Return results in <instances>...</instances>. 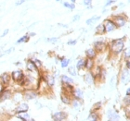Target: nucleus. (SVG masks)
<instances>
[{
	"label": "nucleus",
	"mask_w": 130,
	"mask_h": 121,
	"mask_svg": "<svg viewBox=\"0 0 130 121\" xmlns=\"http://www.w3.org/2000/svg\"><path fill=\"white\" fill-rule=\"evenodd\" d=\"M125 49V38H117L113 39L109 43V50L110 55L111 56H118Z\"/></svg>",
	"instance_id": "f257e3e1"
},
{
	"label": "nucleus",
	"mask_w": 130,
	"mask_h": 121,
	"mask_svg": "<svg viewBox=\"0 0 130 121\" xmlns=\"http://www.w3.org/2000/svg\"><path fill=\"white\" fill-rule=\"evenodd\" d=\"M22 91L23 101H25V102H30L32 100H35L40 95L38 90L35 88H27V89H23Z\"/></svg>",
	"instance_id": "f03ea898"
},
{
	"label": "nucleus",
	"mask_w": 130,
	"mask_h": 121,
	"mask_svg": "<svg viewBox=\"0 0 130 121\" xmlns=\"http://www.w3.org/2000/svg\"><path fill=\"white\" fill-rule=\"evenodd\" d=\"M25 69H26V72L27 73L32 74V75L35 76V77H38L41 72V70L35 66V62L32 61L31 57L27 58V60L25 62Z\"/></svg>",
	"instance_id": "7ed1b4c3"
},
{
	"label": "nucleus",
	"mask_w": 130,
	"mask_h": 121,
	"mask_svg": "<svg viewBox=\"0 0 130 121\" xmlns=\"http://www.w3.org/2000/svg\"><path fill=\"white\" fill-rule=\"evenodd\" d=\"M11 75V79H12V81L13 83L17 84L21 82V81L25 78L26 76V73H25L24 70H22V68H18L16 70H13L12 72L10 73Z\"/></svg>",
	"instance_id": "20e7f679"
},
{
	"label": "nucleus",
	"mask_w": 130,
	"mask_h": 121,
	"mask_svg": "<svg viewBox=\"0 0 130 121\" xmlns=\"http://www.w3.org/2000/svg\"><path fill=\"white\" fill-rule=\"evenodd\" d=\"M93 47L96 49L98 54H103L109 50V43L102 40L95 41L93 43Z\"/></svg>",
	"instance_id": "39448f33"
},
{
	"label": "nucleus",
	"mask_w": 130,
	"mask_h": 121,
	"mask_svg": "<svg viewBox=\"0 0 130 121\" xmlns=\"http://www.w3.org/2000/svg\"><path fill=\"white\" fill-rule=\"evenodd\" d=\"M113 22L115 23V25L117 26V28H122L124 27L126 22H127V18L124 14H117V15H112L111 18Z\"/></svg>",
	"instance_id": "423d86ee"
},
{
	"label": "nucleus",
	"mask_w": 130,
	"mask_h": 121,
	"mask_svg": "<svg viewBox=\"0 0 130 121\" xmlns=\"http://www.w3.org/2000/svg\"><path fill=\"white\" fill-rule=\"evenodd\" d=\"M0 82L6 87H10L12 84H13V81H12V79H11L10 73L8 72H4L0 75Z\"/></svg>",
	"instance_id": "0eeeda50"
},
{
	"label": "nucleus",
	"mask_w": 130,
	"mask_h": 121,
	"mask_svg": "<svg viewBox=\"0 0 130 121\" xmlns=\"http://www.w3.org/2000/svg\"><path fill=\"white\" fill-rule=\"evenodd\" d=\"M13 92H14V91L10 89V87L6 88L2 92H0V103H3V102H5V101L12 99Z\"/></svg>",
	"instance_id": "6e6552de"
},
{
	"label": "nucleus",
	"mask_w": 130,
	"mask_h": 121,
	"mask_svg": "<svg viewBox=\"0 0 130 121\" xmlns=\"http://www.w3.org/2000/svg\"><path fill=\"white\" fill-rule=\"evenodd\" d=\"M103 25L105 27L106 33H110V32H112L117 29V26L115 25V23L113 22V20L111 19H106L103 20Z\"/></svg>",
	"instance_id": "1a4fd4ad"
},
{
	"label": "nucleus",
	"mask_w": 130,
	"mask_h": 121,
	"mask_svg": "<svg viewBox=\"0 0 130 121\" xmlns=\"http://www.w3.org/2000/svg\"><path fill=\"white\" fill-rule=\"evenodd\" d=\"M29 109H30V106L27 104V102H25V101L24 102H20L14 109V115L23 113V112H28Z\"/></svg>",
	"instance_id": "9d476101"
},
{
	"label": "nucleus",
	"mask_w": 130,
	"mask_h": 121,
	"mask_svg": "<svg viewBox=\"0 0 130 121\" xmlns=\"http://www.w3.org/2000/svg\"><path fill=\"white\" fill-rule=\"evenodd\" d=\"M68 118V114L65 111H57L52 114L51 119L54 121H63Z\"/></svg>",
	"instance_id": "9b49d317"
},
{
	"label": "nucleus",
	"mask_w": 130,
	"mask_h": 121,
	"mask_svg": "<svg viewBox=\"0 0 130 121\" xmlns=\"http://www.w3.org/2000/svg\"><path fill=\"white\" fill-rule=\"evenodd\" d=\"M83 80L87 85H94V84L97 83L95 77H94V75H93V73L91 71H87L85 73L84 76H83Z\"/></svg>",
	"instance_id": "f8f14e48"
},
{
	"label": "nucleus",
	"mask_w": 130,
	"mask_h": 121,
	"mask_svg": "<svg viewBox=\"0 0 130 121\" xmlns=\"http://www.w3.org/2000/svg\"><path fill=\"white\" fill-rule=\"evenodd\" d=\"M44 77H45V81H46L49 88L52 89L55 86V83H56V77H55V75H53L52 73L49 72H44Z\"/></svg>",
	"instance_id": "ddd939ff"
},
{
	"label": "nucleus",
	"mask_w": 130,
	"mask_h": 121,
	"mask_svg": "<svg viewBox=\"0 0 130 121\" xmlns=\"http://www.w3.org/2000/svg\"><path fill=\"white\" fill-rule=\"evenodd\" d=\"M120 81L122 82L123 84H127L130 81V73L129 70L125 67L123 68L122 71H121V74H120Z\"/></svg>",
	"instance_id": "4468645a"
},
{
	"label": "nucleus",
	"mask_w": 130,
	"mask_h": 121,
	"mask_svg": "<svg viewBox=\"0 0 130 121\" xmlns=\"http://www.w3.org/2000/svg\"><path fill=\"white\" fill-rule=\"evenodd\" d=\"M107 118H108V120L110 121H116V120H120L121 119V116H120V115L118 114V112H117L116 110H114V109H111V108H110V109H108L107 110Z\"/></svg>",
	"instance_id": "2eb2a0df"
},
{
	"label": "nucleus",
	"mask_w": 130,
	"mask_h": 121,
	"mask_svg": "<svg viewBox=\"0 0 130 121\" xmlns=\"http://www.w3.org/2000/svg\"><path fill=\"white\" fill-rule=\"evenodd\" d=\"M98 52L94 47H89V48L86 49L85 51V56L87 58H91V59H96L98 57Z\"/></svg>",
	"instance_id": "dca6fc26"
},
{
	"label": "nucleus",
	"mask_w": 130,
	"mask_h": 121,
	"mask_svg": "<svg viewBox=\"0 0 130 121\" xmlns=\"http://www.w3.org/2000/svg\"><path fill=\"white\" fill-rule=\"evenodd\" d=\"M60 101H61L62 104H64L66 105H71V103H72V100H73V96L72 95L60 91Z\"/></svg>",
	"instance_id": "f3484780"
},
{
	"label": "nucleus",
	"mask_w": 130,
	"mask_h": 121,
	"mask_svg": "<svg viewBox=\"0 0 130 121\" xmlns=\"http://www.w3.org/2000/svg\"><path fill=\"white\" fill-rule=\"evenodd\" d=\"M96 66L95 59H91V58H87L85 57V70L87 71H91Z\"/></svg>",
	"instance_id": "a211bd4d"
},
{
	"label": "nucleus",
	"mask_w": 130,
	"mask_h": 121,
	"mask_svg": "<svg viewBox=\"0 0 130 121\" xmlns=\"http://www.w3.org/2000/svg\"><path fill=\"white\" fill-rule=\"evenodd\" d=\"M74 90V86L73 84L71 83H61V91L62 92H65L67 94H70V95H73V91Z\"/></svg>",
	"instance_id": "6ab92c4d"
},
{
	"label": "nucleus",
	"mask_w": 130,
	"mask_h": 121,
	"mask_svg": "<svg viewBox=\"0 0 130 121\" xmlns=\"http://www.w3.org/2000/svg\"><path fill=\"white\" fill-rule=\"evenodd\" d=\"M87 119V120H89V121H99V120H101V116H100V111L91 110Z\"/></svg>",
	"instance_id": "aec40b11"
},
{
	"label": "nucleus",
	"mask_w": 130,
	"mask_h": 121,
	"mask_svg": "<svg viewBox=\"0 0 130 121\" xmlns=\"http://www.w3.org/2000/svg\"><path fill=\"white\" fill-rule=\"evenodd\" d=\"M72 96H73V98H74V99L83 101V99H84V91L82 89H80V88H74Z\"/></svg>",
	"instance_id": "412c9836"
},
{
	"label": "nucleus",
	"mask_w": 130,
	"mask_h": 121,
	"mask_svg": "<svg viewBox=\"0 0 130 121\" xmlns=\"http://www.w3.org/2000/svg\"><path fill=\"white\" fill-rule=\"evenodd\" d=\"M17 119H19L21 121H31V115L28 112H23V113H20L15 115Z\"/></svg>",
	"instance_id": "4be33fe9"
},
{
	"label": "nucleus",
	"mask_w": 130,
	"mask_h": 121,
	"mask_svg": "<svg viewBox=\"0 0 130 121\" xmlns=\"http://www.w3.org/2000/svg\"><path fill=\"white\" fill-rule=\"evenodd\" d=\"M60 83H71V84L74 83V80L72 77H70V76L66 75V74L60 75Z\"/></svg>",
	"instance_id": "5701e85b"
},
{
	"label": "nucleus",
	"mask_w": 130,
	"mask_h": 121,
	"mask_svg": "<svg viewBox=\"0 0 130 121\" xmlns=\"http://www.w3.org/2000/svg\"><path fill=\"white\" fill-rule=\"evenodd\" d=\"M59 60H60V67L62 68H67L71 63V59H69V58L65 57H59Z\"/></svg>",
	"instance_id": "b1692460"
},
{
	"label": "nucleus",
	"mask_w": 130,
	"mask_h": 121,
	"mask_svg": "<svg viewBox=\"0 0 130 121\" xmlns=\"http://www.w3.org/2000/svg\"><path fill=\"white\" fill-rule=\"evenodd\" d=\"M106 33V30H105V27H104V25L103 23H100V24H98L96 26V29H95V34L96 35H103Z\"/></svg>",
	"instance_id": "393cba45"
},
{
	"label": "nucleus",
	"mask_w": 130,
	"mask_h": 121,
	"mask_svg": "<svg viewBox=\"0 0 130 121\" xmlns=\"http://www.w3.org/2000/svg\"><path fill=\"white\" fill-rule=\"evenodd\" d=\"M100 19V16L95 15V16H93V17H91V18H89L88 19H87V20H86V23H87V25H88V26H92V25L95 24L96 22L99 21Z\"/></svg>",
	"instance_id": "a878e982"
},
{
	"label": "nucleus",
	"mask_w": 130,
	"mask_h": 121,
	"mask_svg": "<svg viewBox=\"0 0 130 121\" xmlns=\"http://www.w3.org/2000/svg\"><path fill=\"white\" fill-rule=\"evenodd\" d=\"M75 67L77 71H82V70L85 69V58L81 57V58H79L76 62V65H75Z\"/></svg>",
	"instance_id": "bb28decb"
},
{
	"label": "nucleus",
	"mask_w": 130,
	"mask_h": 121,
	"mask_svg": "<svg viewBox=\"0 0 130 121\" xmlns=\"http://www.w3.org/2000/svg\"><path fill=\"white\" fill-rule=\"evenodd\" d=\"M31 37L28 35V33L26 34L22 35V37H20L16 42V44H21V43H29V41H30Z\"/></svg>",
	"instance_id": "cd10ccee"
},
{
	"label": "nucleus",
	"mask_w": 130,
	"mask_h": 121,
	"mask_svg": "<svg viewBox=\"0 0 130 121\" xmlns=\"http://www.w3.org/2000/svg\"><path fill=\"white\" fill-rule=\"evenodd\" d=\"M71 105H72V107L74 108V109H79V108L82 106V101L81 100H77V99L73 98L72 103H71Z\"/></svg>",
	"instance_id": "c85d7f7f"
},
{
	"label": "nucleus",
	"mask_w": 130,
	"mask_h": 121,
	"mask_svg": "<svg viewBox=\"0 0 130 121\" xmlns=\"http://www.w3.org/2000/svg\"><path fill=\"white\" fill-rule=\"evenodd\" d=\"M67 71L69 73V75H71L72 77H75L77 75V69H76L75 67H73V66H69L67 67Z\"/></svg>",
	"instance_id": "c756f323"
},
{
	"label": "nucleus",
	"mask_w": 130,
	"mask_h": 121,
	"mask_svg": "<svg viewBox=\"0 0 130 121\" xmlns=\"http://www.w3.org/2000/svg\"><path fill=\"white\" fill-rule=\"evenodd\" d=\"M62 3V5L64 8H68V9H70V10H73L74 8H75V3H73V2H67V1H65V2H61Z\"/></svg>",
	"instance_id": "7c9ffc66"
},
{
	"label": "nucleus",
	"mask_w": 130,
	"mask_h": 121,
	"mask_svg": "<svg viewBox=\"0 0 130 121\" xmlns=\"http://www.w3.org/2000/svg\"><path fill=\"white\" fill-rule=\"evenodd\" d=\"M123 58L124 60H128L130 59V47H127V48H125L123 50Z\"/></svg>",
	"instance_id": "2f4dec72"
},
{
	"label": "nucleus",
	"mask_w": 130,
	"mask_h": 121,
	"mask_svg": "<svg viewBox=\"0 0 130 121\" xmlns=\"http://www.w3.org/2000/svg\"><path fill=\"white\" fill-rule=\"evenodd\" d=\"M31 58L32 59V61L35 62V66H36L40 70H42V68H43V62L41 61L39 58H37V57H31Z\"/></svg>",
	"instance_id": "473e14b6"
},
{
	"label": "nucleus",
	"mask_w": 130,
	"mask_h": 121,
	"mask_svg": "<svg viewBox=\"0 0 130 121\" xmlns=\"http://www.w3.org/2000/svg\"><path fill=\"white\" fill-rule=\"evenodd\" d=\"M123 105H124V107H128L130 106V95H126L125 94V96L123 98Z\"/></svg>",
	"instance_id": "72a5a7b5"
},
{
	"label": "nucleus",
	"mask_w": 130,
	"mask_h": 121,
	"mask_svg": "<svg viewBox=\"0 0 130 121\" xmlns=\"http://www.w3.org/2000/svg\"><path fill=\"white\" fill-rule=\"evenodd\" d=\"M101 108H102V102L99 101V102H97V103L94 104V105H93V107H92V110L100 111Z\"/></svg>",
	"instance_id": "f704fd0d"
},
{
	"label": "nucleus",
	"mask_w": 130,
	"mask_h": 121,
	"mask_svg": "<svg viewBox=\"0 0 130 121\" xmlns=\"http://www.w3.org/2000/svg\"><path fill=\"white\" fill-rule=\"evenodd\" d=\"M46 43H52V44H56V43L59 42V39L57 37H50V38H46Z\"/></svg>",
	"instance_id": "c9c22d12"
},
{
	"label": "nucleus",
	"mask_w": 130,
	"mask_h": 121,
	"mask_svg": "<svg viewBox=\"0 0 130 121\" xmlns=\"http://www.w3.org/2000/svg\"><path fill=\"white\" fill-rule=\"evenodd\" d=\"M76 43H77V40H76V39H72V40H69L67 42V45L74 46Z\"/></svg>",
	"instance_id": "e433bc0d"
},
{
	"label": "nucleus",
	"mask_w": 130,
	"mask_h": 121,
	"mask_svg": "<svg viewBox=\"0 0 130 121\" xmlns=\"http://www.w3.org/2000/svg\"><path fill=\"white\" fill-rule=\"evenodd\" d=\"M80 19H81V15H80V14H75V15L73 17V22L78 21Z\"/></svg>",
	"instance_id": "4c0bfd02"
},
{
	"label": "nucleus",
	"mask_w": 130,
	"mask_h": 121,
	"mask_svg": "<svg viewBox=\"0 0 130 121\" xmlns=\"http://www.w3.org/2000/svg\"><path fill=\"white\" fill-rule=\"evenodd\" d=\"M114 2H115V0H106L105 5H104V8H107V7H109V6L112 5Z\"/></svg>",
	"instance_id": "58836bf2"
},
{
	"label": "nucleus",
	"mask_w": 130,
	"mask_h": 121,
	"mask_svg": "<svg viewBox=\"0 0 130 121\" xmlns=\"http://www.w3.org/2000/svg\"><path fill=\"white\" fill-rule=\"evenodd\" d=\"M26 2V0H16L15 1V6H21V5H23L24 3Z\"/></svg>",
	"instance_id": "ea45409f"
},
{
	"label": "nucleus",
	"mask_w": 130,
	"mask_h": 121,
	"mask_svg": "<svg viewBox=\"0 0 130 121\" xmlns=\"http://www.w3.org/2000/svg\"><path fill=\"white\" fill-rule=\"evenodd\" d=\"M92 1L93 0H83V5L86 6V7L92 5Z\"/></svg>",
	"instance_id": "a19ab883"
},
{
	"label": "nucleus",
	"mask_w": 130,
	"mask_h": 121,
	"mask_svg": "<svg viewBox=\"0 0 130 121\" xmlns=\"http://www.w3.org/2000/svg\"><path fill=\"white\" fill-rule=\"evenodd\" d=\"M8 32H9V30H8V29H5V30L3 31L2 33H1V35H0V38H3V37H5V36H7V35L8 34Z\"/></svg>",
	"instance_id": "79ce46f5"
},
{
	"label": "nucleus",
	"mask_w": 130,
	"mask_h": 121,
	"mask_svg": "<svg viewBox=\"0 0 130 121\" xmlns=\"http://www.w3.org/2000/svg\"><path fill=\"white\" fill-rule=\"evenodd\" d=\"M125 67L130 71V60H125Z\"/></svg>",
	"instance_id": "37998d69"
},
{
	"label": "nucleus",
	"mask_w": 130,
	"mask_h": 121,
	"mask_svg": "<svg viewBox=\"0 0 130 121\" xmlns=\"http://www.w3.org/2000/svg\"><path fill=\"white\" fill-rule=\"evenodd\" d=\"M28 33V35L30 36L31 38L32 37H35V36H36V32H27Z\"/></svg>",
	"instance_id": "c03bdc74"
},
{
	"label": "nucleus",
	"mask_w": 130,
	"mask_h": 121,
	"mask_svg": "<svg viewBox=\"0 0 130 121\" xmlns=\"http://www.w3.org/2000/svg\"><path fill=\"white\" fill-rule=\"evenodd\" d=\"M14 65L16 66V67H22V63L21 61H17L14 63Z\"/></svg>",
	"instance_id": "a18cd8bd"
},
{
	"label": "nucleus",
	"mask_w": 130,
	"mask_h": 121,
	"mask_svg": "<svg viewBox=\"0 0 130 121\" xmlns=\"http://www.w3.org/2000/svg\"><path fill=\"white\" fill-rule=\"evenodd\" d=\"M35 106H37V109H41V108H42V106H43V105H41L39 102H37V101L35 103Z\"/></svg>",
	"instance_id": "49530a36"
},
{
	"label": "nucleus",
	"mask_w": 130,
	"mask_h": 121,
	"mask_svg": "<svg viewBox=\"0 0 130 121\" xmlns=\"http://www.w3.org/2000/svg\"><path fill=\"white\" fill-rule=\"evenodd\" d=\"M5 89H6V87L4 86V85H3V84L1 83V82H0V92H2V91H4Z\"/></svg>",
	"instance_id": "de8ad7c7"
},
{
	"label": "nucleus",
	"mask_w": 130,
	"mask_h": 121,
	"mask_svg": "<svg viewBox=\"0 0 130 121\" xmlns=\"http://www.w3.org/2000/svg\"><path fill=\"white\" fill-rule=\"evenodd\" d=\"M125 94H126V95H130V87L126 89V91H125Z\"/></svg>",
	"instance_id": "09e8293b"
},
{
	"label": "nucleus",
	"mask_w": 130,
	"mask_h": 121,
	"mask_svg": "<svg viewBox=\"0 0 130 121\" xmlns=\"http://www.w3.org/2000/svg\"><path fill=\"white\" fill-rule=\"evenodd\" d=\"M59 26H61L62 28H68V25L67 24L65 25V24H62V23H59Z\"/></svg>",
	"instance_id": "8fccbe9b"
},
{
	"label": "nucleus",
	"mask_w": 130,
	"mask_h": 121,
	"mask_svg": "<svg viewBox=\"0 0 130 121\" xmlns=\"http://www.w3.org/2000/svg\"><path fill=\"white\" fill-rule=\"evenodd\" d=\"M87 9H91V8H93V6L92 5H90V6H87Z\"/></svg>",
	"instance_id": "3c124183"
},
{
	"label": "nucleus",
	"mask_w": 130,
	"mask_h": 121,
	"mask_svg": "<svg viewBox=\"0 0 130 121\" xmlns=\"http://www.w3.org/2000/svg\"><path fill=\"white\" fill-rule=\"evenodd\" d=\"M77 0H71V2H73V3H75Z\"/></svg>",
	"instance_id": "603ef678"
},
{
	"label": "nucleus",
	"mask_w": 130,
	"mask_h": 121,
	"mask_svg": "<svg viewBox=\"0 0 130 121\" xmlns=\"http://www.w3.org/2000/svg\"><path fill=\"white\" fill-rule=\"evenodd\" d=\"M56 1H57V2H62L61 0H56Z\"/></svg>",
	"instance_id": "864d4df0"
},
{
	"label": "nucleus",
	"mask_w": 130,
	"mask_h": 121,
	"mask_svg": "<svg viewBox=\"0 0 130 121\" xmlns=\"http://www.w3.org/2000/svg\"><path fill=\"white\" fill-rule=\"evenodd\" d=\"M26 1H34V0H26Z\"/></svg>",
	"instance_id": "5fc2aeb1"
}]
</instances>
